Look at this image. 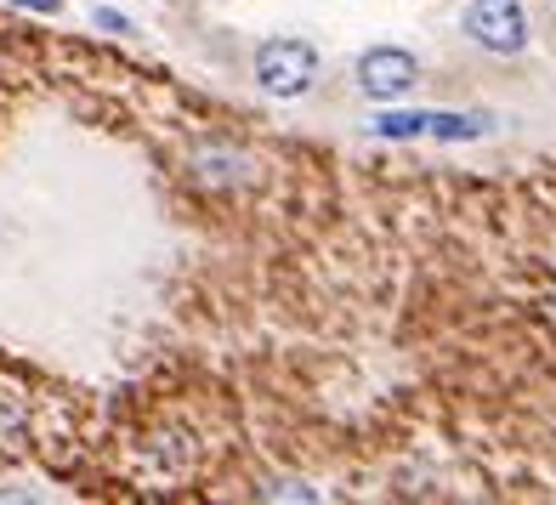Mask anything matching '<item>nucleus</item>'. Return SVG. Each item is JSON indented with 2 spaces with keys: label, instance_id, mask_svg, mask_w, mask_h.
I'll use <instances>...</instances> for the list:
<instances>
[{
  "label": "nucleus",
  "instance_id": "nucleus-1",
  "mask_svg": "<svg viewBox=\"0 0 556 505\" xmlns=\"http://www.w3.org/2000/svg\"><path fill=\"white\" fill-rule=\"evenodd\" d=\"M460 35L489 58H517L528 46V7L522 0H466Z\"/></svg>",
  "mask_w": 556,
  "mask_h": 505
},
{
  "label": "nucleus",
  "instance_id": "nucleus-2",
  "mask_svg": "<svg viewBox=\"0 0 556 505\" xmlns=\"http://www.w3.org/2000/svg\"><path fill=\"white\" fill-rule=\"evenodd\" d=\"M256 80H262V91H273V97H301V91L318 80V46L290 40V35L267 40L262 52H256Z\"/></svg>",
  "mask_w": 556,
  "mask_h": 505
},
{
  "label": "nucleus",
  "instance_id": "nucleus-3",
  "mask_svg": "<svg viewBox=\"0 0 556 505\" xmlns=\"http://www.w3.org/2000/svg\"><path fill=\"white\" fill-rule=\"evenodd\" d=\"M352 74H358V91H364V97H375V103H397V97L415 91L420 63L403 52V46H369Z\"/></svg>",
  "mask_w": 556,
  "mask_h": 505
},
{
  "label": "nucleus",
  "instance_id": "nucleus-4",
  "mask_svg": "<svg viewBox=\"0 0 556 505\" xmlns=\"http://www.w3.org/2000/svg\"><path fill=\"white\" fill-rule=\"evenodd\" d=\"M438 125V114H381L375 119V137H426Z\"/></svg>",
  "mask_w": 556,
  "mask_h": 505
},
{
  "label": "nucleus",
  "instance_id": "nucleus-5",
  "mask_svg": "<svg viewBox=\"0 0 556 505\" xmlns=\"http://www.w3.org/2000/svg\"><path fill=\"white\" fill-rule=\"evenodd\" d=\"M17 426H23V403L12 392H0V438H12Z\"/></svg>",
  "mask_w": 556,
  "mask_h": 505
},
{
  "label": "nucleus",
  "instance_id": "nucleus-6",
  "mask_svg": "<svg viewBox=\"0 0 556 505\" xmlns=\"http://www.w3.org/2000/svg\"><path fill=\"white\" fill-rule=\"evenodd\" d=\"M17 7H29V12H58L63 0H17Z\"/></svg>",
  "mask_w": 556,
  "mask_h": 505
},
{
  "label": "nucleus",
  "instance_id": "nucleus-7",
  "mask_svg": "<svg viewBox=\"0 0 556 505\" xmlns=\"http://www.w3.org/2000/svg\"><path fill=\"white\" fill-rule=\"evenodd\" d=\"M551 313H556V295H551Z\"/></svg>",
  "mask_w": 556,
  "mask_h": 505
}]
</instances>
